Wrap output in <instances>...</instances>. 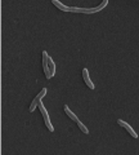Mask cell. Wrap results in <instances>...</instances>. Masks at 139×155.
I'll return each mask as SVG.
<instances>
[{
	"label": "cell",
	"mask_w": 139,
	"mask_h": 155,
	"mask_svg": "<svg viewBox=\"0 0 139 155\" xmlns=\"http://www.w3.org/2000/svg\"><path fill=\"white\" fill-rule=\"evenodd\" d=\"M42 67H44V72H45L46 79H52L53 75H52L50 67H49V56L46 53V51H42Z\"/></svg>",
	"instance_id": "6da1fadb"
},
{
	"label": "cell",
	"mask_w": 139,
	"mask_h": 155,
	"mask_svg": "<svg viewBox=\"0 0 139 155\" xmlns=\"http://www.w3.org/2000/svg\"><path fill=\"white\" fill-rule=\"evenodd\" d=\"M39 109H40V111H41V114L42 116H44V122H45V125L48 127V129L50 132L54 131V128H53V125H52V123H50V119H49V114H48V111H46V109L45 106L42 105V102H40L39 104Z\"/></svg>",
	"instance_id": "7a4b0ae2"
},
{
	"label": "cell",
	"mask_w": 139,
	"mask_h": 155,
	"mask_svg": "<svg viewBox=\"0 0 139 155\" xmlns=\"http://www.w3.org/2000/svg\"><path fill=\"white\" fill-rule=\"evenodd\" d=\"M45 94H46V88H42V89L40 91V93H39L37 96L34 98L32 104H31V106H30V109H28V110H30L31 112H32V111H35V109H36V106H39V104H40V102H41V98L44 97Z\"/></svg>",
	"instance_id": "3957f363"
},
{
	"label": "cell",
	"mask_w": 139,
	"mask_h": 155,
	"mask_svg": "<svg viewBox=\"0 0 139 155\" xmlns=\"http://www.w3.org/2000/svg\"><path fill=\"white\" fill-rule=\"evenodd\" d=\"M108 4V0H103V1L99 4L98 7H95V8H84V13H86V14H93V13H97L99 10H102L103 8H106V5Z\"/></svg>",
	"instance_id": "277c9868"
},
{
	"label": "cell",
	"mask_w": 139,
	"mask_h": 155,
	"mask_svg": "<svg viewBox=\"0 0 139 155\" xmlns=\"http://www.w3.org/2000/svg\"><path fill=\"white\" fill-rule=\"evenodd\" d=\"M117 123H119V125H121V127H124V128H125L126 131H127V132L130 133V136H131V137H134V138H137V137H138V135H137V132H135L134 129L131 128V125H130V124H127L126 122H124V120H121V119H119V120H117Z\"/></svg>",
	"instance_id": "5b68a950"
},
{
	"label": "cell",
	"mask_w": 139,
	"mask_h": 155,
	"mask_svg": "<svg viewBox=\"0 0 139 155\" xmlns=\"http://www.w3.org/2000/svg\"><path fill=\"white\" fill-rule=\"evenodd\" d=\"M83 78H84V82L85 84L90 88V89H94V83L90 80V76H89V71H88V69H83Z\"/></svg>",
	"instance_id": "8992f818"
},
{
	"label": "cell",
	"mask_w": 139,
	"mask_h": 155,
	"mask_svg": "<svg viewBox=\"0 0 139 155\" xmlns=\"http://www.w3.org/2000/svg\"><path fill=\"white\" fill-rule=\"evenodd\" d=\"M52 3H53V4H54L58 9L63 10V12H72V8H71V7H67V5H65V4H62V3L58 1V0H53Z\"/></svg>",
	"instance_id": "52a82bcc"
},
{
	"label": "cell",
	"mask_w": 139,
	"mask_h": 155,
	"mask_svg": "<svg viewBox=\"0 0 139 155\" xmlns=\"http://www.w3.org/2000/svg\"><path fill=\"white\" fill-rule=\"evenodd\" d=\"M63 109H65V112H66V114H67V115L70 116V119H72V120H73V122H76V123L79 122V119H77V116L75 115L73 112H72V111L70 110V107L67 106V105H65V106H63Z\"/></svg>",
	"instance_id": "ba28073f"
},
{
	"label": "cell",
	"mask_w": 139,
	"mask_h": 155,
	"mask_svg": "<svg viewBox=\"0 0 139 155\" xmlns=\"http://www.w3.org/2000/svg\"><path fill=\"white\" fill-rule=\"evenodd\" d=\"M49 67H50V71H52V75H54L55 74V63H54V61L49 57Z\"/></svg>",
	"instance_id": "9c48e42d"
},
{
	"label": "cell",
	"mask_w": 139,
	"mask_h": 155,
	"mask_svg": "<svg viewBox=\"0 0 139 155\" xmlns=\"http://www.w3.org/2000/svg\"><path fill=\"white\" fill-rule=\"evenodd\" d=\"M77 125H79V128H80L81 131H83V132L85 133V135H89V129H88L86 127H85V125H84V124H83V123H81L80 120L77 122Z\"/></svg>",
	"instance_id": "30bf717a"
},
{
	"label": "cell",
	"mask_w": 139,
	"mask_h": 155,
	"mask_svg": "<svg viewBox=\"0 0 139 155\" xmlns=\"http://www.w3.org/2000/svg\"><path fill=\"white\" fill-rule=\"evenodd\" d=\"M72 8V12L76 13H84V8H77V7H71Z\"/></svg>",
	"instance_id": "8fae6325"
}]
</instances>
